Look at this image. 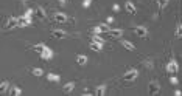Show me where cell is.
<instances>
[{"instance_id": "cell-18", "label": "cell", "mask_w": 182, "mask_h": 96, "mask_svg": "<svg viewBox=\"0 0 182 96\" xmlns=\"http://www.w3.org/2000/svg\"><path fill=\"white\" fill-rule=\"evenodd\" d=\"M104 93H106V85H98L95 88V95L97 96H103Z\"/></svg>"}, {"instance_id": "cell-27", "label": "cell", "mask_w": 182, "mask_h": 96, "mask_svg": "<svg viewBox=\"0 0 182 96\" xmlns=\"http://www.w3.org/2000/svg\"><path fill=\"white\" fill-rule=\"evenodd\" d=\"M33 12H34V11H33V9H26L25 12H23V17H26V19H31V14H33Z\"/></svg>"}, {"instance_id": "cell-19", "label": "cell", "mask_w": 182, "mask_h": 96, "mask_svg": "<svg viewBox=\"0 0 182 96\" xmlns=\"http://www.w3.org/2000/svg\"><path fill=\"white\" fill-rule=\"evenodd\" d=\"M8 88H10V81H2V84H0V93H5Z\"/></svg>"}, {"instance_id": "cell-9", "label": "cell", "mask_w": 182, "mask_h": 96, "mask_svg": "<svg viewBox=\"0 0 182 96\" xmlns=\"http://www.w3.org/2000/svg\"><path fill=\"white\" fill-rule=\"evenodd\" d=\"M51 37L53 39H64V37H67V33L62 31V30H53L51 31Z\"/></svg>"}, {"instance_id": "cell-16", "label": "cell", "mask_w": 182, "mask_h": 96, "mask_svg": "<svg viewBox=\"0 0 182 96\" xmlns=\"http://www.w3.org/2000/svg\"><path fill=\"white\" fill-rule=\"evenodd\" d=\"M47 79H48L50 82H59V74H55V73H48L47 74Z\"/></svg>"}, {"instance_id": "cell-3", "label": "cell", "mask_w": 182, "mask_h": 96, "mask_svg": "<svg viewBox=\"0 0 182 96\" xmlns=\"http://www.w3.org/2000/svg\"><path fill=\"white\" fill-rule=\"evenodd\" d=\"M14 26H17V17H12V16L6 17V20L3 22V30L6 31V30L14 28Z\"/></svg>"}, {"instance_id": "cell-6", "label": "cell", "mask_w": 182, "mask_h": 96, "mask_svg": "<svg viewBox=\"0 0 182 96\" xmlns=\"http://www.w3.org/2000/svg\"><path fill=\"white\" fill-rule=\"evenodd\" d=\"M109 31V26L107 25H104V23H98V25H95L92 28V33L93 34H100V33H107Z\"/></svg>"}, {"instance_id": "cell-23", "label": "cell", "mask_w": 182, "mask_h": 96, "mask_svg": "<svg viewBox=\"0 0 182 96\" xmlns=\"http://www.w3.org/2000/svg\"><path fill=\"white\" fill-rule=\"evenodd\" d=\"M92 42H98L101 45H104V39H101L98 34H93V36H92Z\"/></svg>"}, {"instance_id": "cell-4", "label": "cell", "mask_w": 182, "mask_h": 96, "mask_svg": "<svg viewBox=\"0 0 182 96\" xmlns=\"http://www.w3.org/2000/svg\"><path fill=\"white\" fill-rule=\"evenodd\" d=\"M160 92V84L157 81H151L150 82V85H148V95H157Z\"/></svg>"}, {"instance_id": "cell-17", "label": "cell", "mask_w": 182, "mask_h": 96, "mask_svg": "<svg viewBox=\"0 0 182 96\" xmlns=\"http://www.w3.org/2000/svg\"><path fill=\"white\" fill-rule=\"evenodd\" d=\"M73 88H75V82H69L64 85V93H72Z\"/></svg>"}, {"instance_id": "cell-20", "label": "cell", "mask_w": 182, "mask_h": 96, "mask_svg": "<svg viewBox=\"0 0 182 96\" xmlns=\"http://www.w3.org/2000/svg\"><path fill=\"white\" fill-rule=\"evenodd\" d=\"M101 48H103V45L101 44H98V42H90V50H93V51H101Z\"/></svg>"}, {"instance_id": "cell-8", "label": "cell", "mask_w": 182, "mask_h": 96, "mask_svg": "<svg viewBox=\"0 0 182 96\" xmlns=\"http://www.w3.org/2000/svg\"><path fill=\"white\" fill-rule=\"evenodd\" d=\"M134 33H136L139 37H146L148 36V30L145 28V26H136V28H134Z\"/></svg>"}, {"instance_id": "cell-7", "label": "cell", "mask_w": 182, "mask_h": 96, "mask_svg": "<svg viewBox=\"0 0 182 96\" xmlns=\"http://www.w3.org/2000/svg\"><path fill=\"white\" fill-rule=\"evenodd\" d=\"M30 25H31V19H26L23 16L17 17V26L19 28H25V26H30Z\"/></svg>"}, {"instance_id": "cell-25", "label": "cell", "mask_w": 182, "mask_h": 96, "mask_svg": "<svg viewBox=\"0 0 182 96\" xmlns=\"http://www.w3.org/2000/svg\"><path fill=\"white\" fill-rule=\"evenodd\" d=\"M11 95H12V96H20V95H22V90H20L19 87H12Z\"/></svg>"}, {"instance_id": "cell-22", "label": "cell", "mask_w": 182, "mask_h": 96, "mask_svg": "<svg viewBox=\"0 0 182 96\" xmlns=\"http://www.w3.org/2000/svg\"><path fill=\"white\" fill-rule=\"evenodd\" d=\"M34 12H36V16H37L39 19H42V20H44V19H47V14H45L44 8H37V9H36Z\"/></svg>"}, {"instance_id": "cell-28", "label": "cell", "mask_w": 182, "mask_h": 96, "mask_svg": "<svg viewBox=\"0 0 182 96\" xmlns=\"http://www.w3.org/2000/svg\"><path fill=\"white\" fill-rule=\"evenodd\" d=\"M143 65H145L146 68H153V62H151L150 59H145V60H143Z\"/></svg>"}, {"instance_id": "cell-13", "label": "cell", "mask_w": 182, "mask_h": 96, "mask_svg": "<svg viewBox=\"0 0 182 96\" xmlns=\"http://www.w3.org/2000/svg\"><path fill=\"white\" fill-rule=\"evenodd\" d=\"M45 48H47V45H45V44L39 42V44H34V45H33V47H31V50H34V51H37V53L40 54V53H42V51L45 50Z\"/></svg>"}, {"instance_id": "cell-5", "label": "cell", "mask_w": 182, "mask_h": 96, "mask_svg": "<svg viewBox=\"0 0 182 96\" xmlns=\"http://www.w3.org/2000/svg\"><path fill=\"white\" fill-rule=\"evenodd\" d=\"M178 70H179V65H178V62H176V59H171L170 62L167 64V71L170 73V74H176Z\"/></svg>"}, {"instance_id": "cell-15", "label": "cell", "mask_w": 182, "mask_h": 96, "mask_svg": "<svg viewBox=\"0 0 182 96\" xmlns=\"http://www.w3.org/2000/svg\"><path fill=\"white\" fill-rule=\"evenodd\" d=\"M174 37H176V39H181V37H182V23H181V22L176 23V31H174Z\"/></svg>"}, {"instance_id": "cell-32", "label": "cell", "mask_w": 182, "mask_h": 96, "mask_svg": "<svg viewBox=\"0 0 182 96\" xmlns=\"http://www.w3.org/2000/svg\"><path fill=\"white\" fill-rule=\"evenodd\" d=\"M106 22H107V23H112V22H114V17H112V16H109V17L106 19Z\"/></svg>"}, {"instance_id": "cell-34", "label": "cell", "mask_w": 182, "mask_h": 96, "mask_svg": "<svg viewBox=\"0 0 182 96\" xmlns=\"http://www.w3.org/2000/svg\"><path fill=\"white\" fill-rule=\"evenodd\" d=\"M59 2H61V3H65V2H67V0H59Z\"/></svg>"}, {"instance_id": "cell-29", "label": "cell", "mask_w": 182, "mask_h": 96, "mask_svg": "<svg viewBox=\"0 0 182 96\" xmlns=\"http://www.w3.org/2000/svg\"><path fill=\"white\" fill-rule=\"evenodd\" d=\"M90 3H92V0H84V2H83V6H84V8H89Z\"/></svg>"}, {"instance_id": "cell-11", "label": "cell", "mask_w": 182, "mask_h": 96, "mask_svg": "<svg viewBox=\"0 0 182 96\" xmlns=\"http://www.w3.org/2000/svg\"><path fill=\"white\" fill-rule=\"evenodd\" d=\"M107 36H111L114 39H120L123 36V30H109L107 31Z\"/></svg>"}, {"instance_id": "cell-24", "label": "cell", "mask_w": 182, "mask_h": 96, "mask_svg": "<svg viewBox=\"0 0 182 96\" xmlns=\"http://www.w3.org/2000/svg\"><path fill=\"white\" fill-rule=\"evenodd\" d=\"M31 74H33V76H42L44 71H42V68H33V70H31Z\"/></svg>"}, {"instance_id": "cell-31", "label": "cell", "mask_w": 182, "mask_h": 96, "mask_svg": "<svg viewBox=\"0 0 182 96\" xmlns=\"http://www.w3.org/2000/svg\"><path fill=\"white\" fill-rule=\"evenodd\" d=\"M112 9H114V11H120V5H118V3H115V5L112 6Z\"/></svg>"}, {"instance_id": "cell-2", "label": "cell", "mask_w": 182, "mask_h": 96, "mask_svg": "<svg viewBox=\"0 0 182 96\" xmlns=\"http://www.w3.org/2000/svg\"><path fill=\"white\" fill-rule=\"evenodd\" d=\"M53 19H55V22H58V23H67V22H73L72 19H69L64 12H59V11H56L55 14H53Z\"/></svg>"}, {"instance_id": "cell-21", "label": "cell", "mask_w": 182, "mask_h": 96, "mask_svg": "<svg viewBox=\"0 0 182 96\" xmlns=\"http://www.w3.org/2000/svg\"><path fill=\"white\" fill-rule=\"evenodd\" d=\"M76 62H78L79 65H86V62H87V56H84V54H78Z\"/></svg>"}, {"instance_id": "cell-14", "label": "cell", "mask_w": 182, "mask_h": 96, "mask_svg": "<svg viewBox=\"0 0 182 96\" xmlns=\"http://www.w3.org/2000/svg\"><path fill=\"white\" fill-rule=\"evenodd\" d=\"M125 6H126V11L129 12V14H132V16H134V14L137 12V8L134 6V3H132V2H126V5H125Z\"/></svg>"}, {"instance_id": "cell-30", "label": "cell", "mask_w": 182, "mask_h": 96, "mask_svg": "<svg viewBox=\"0 0 182 96\" xmlns=\"http://www.w3.org/2000/svg\"><path fill=\"white\" fill-rule=\"evenodd\" d=\"M170 82H171V84H173V85H178V78H176V76H171V79H170Z\"/></svg>"}, {"instance_id": "cell-12", "label": "cell", "mask_w": 182, "mask_h": 96, "mask_svg": "<svg viewBox=\"0 0 182 96\" xmlns=\"http://www.w3.org/2000/svg\"><path fill=\"white\" fill-rule=\"evenodd\" d=\"M121 47L125 48V50H128V51H134L136 50V47H134V44L132 42H129V40H121Z\"/></svg>"}, {"instance_id": "cell-1", "label": "cell", "mask_w": 182, "mask_h": 96, "mask_svg": "<svg viewBox=\"0 0 182 96\" xmlns=\"http://www.w3.org/2000/svg\"><path fill=\"white\" fill-rule=\"evenodd\" d=\"M137 78H139V70L137 68H131V70H128L123 76H121V82H123V84H128V82L136 81Z\"/></svg>"}, {"instance_id": "cell-26", "label": "cell", "mask_w": 182, "mask_h": 96, "mask_svg": "<svg viewBox=\"0 0 182 96\" xmlns=\"http://www.w3.org/2000/svg\"><path fill=\"white\" fill-rule=\"evenodd\" d=\"M157 5H159V9H164L168 5V0H157Z\"/></svg>"}, {"instance_id": "cell-10", "label": "cell", "mask_w": 182, "mask_h": 96, "mask_svg": "<svg viewBox=\"0 0 182 96\" xmlns=\"http://www.w3.org/2000/svg\"><path fill=\"white\" fill-rule=\"evenodd\" d=\"M51 56H53V51H51V48H48V47L40 53V59H42V60H48V59H51Z\"/></svg>"}, {"instance_id": "cell-33", "label": "cell", "mask_w": 182, "mask_h": 96, "mask_svg": "<svg viewBox=\"0 0 182 96\" xmlns=\"http://www.w3.org/2000/svg\"><path fill=\"white\" fill-rule=\"evenodd\" d=\"M174 95H176V96H181V95H182V92H181V90H176V92H174Z\"/></svg>"}]
</instances>
